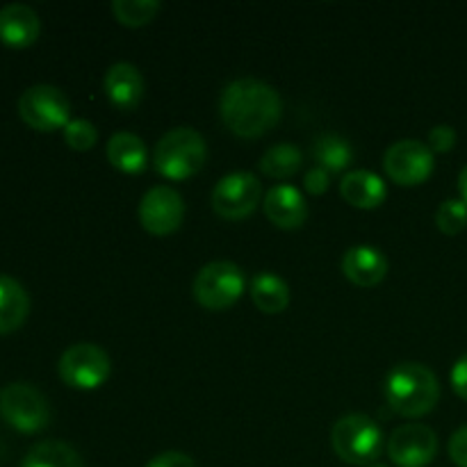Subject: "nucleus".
Instances as JSON below:
<instances>
[{
    "mask_svg": "<svg viewBox=\"0 0 467 467\" xmlns=\"http://www.w3.org/2000/svg\"><path fill=\"white\" fill-rule=\"evenodd\" d=\"M438 451V438L427 424H401L388 441V456L400 467H427Z\"/></svg>",
    "mask_w": 467,
    "mask_h": 467,
    "instance_id": "f8f14e48",
    "label": "nucleus"
},
{
    "mask_svg": "<svg viewBox=\"0 0 467 467\" xmlns=\"http://www.w3.org/2000/svg\"><path fill=\"white\" fill-rule=\"evenodd\" d=\"M340 194L349 205L360 210H372L386 201V182L368 169L347 171L340 181Z\"/></svg>",
    "mask_w": 467,
    "mask_h": 467,
    "instance_id": "f3484780",
    "label": "nucleus"
},
{
    "mask_svg": "<svg viewBox=\"0 0 467 467\" xmlns=\"http://www.w3.org/2000/svg\"><path fill=\"white\" fill-rule=\"evenodd\" d=\"M304 187L310 192V194H315V196L324 194V192L328 190V171H327V169H322V167L308 169V173H306V178H304Z\"/></svg>",
    "mask_w": 467,
    "mask_h": 467,
    "instance_id": "c756f323",
    "label": "nucleus"
},
{
    "mask_svg": "<svg viewBox=\"0 0 467 467\" xmlns=\"http://www.w3.org/2000/svg\"><path fill=\"white\" fill-rule=\"evenodd\" d=\"M436 160L429 144H422L418 140H401L388 146L383 155V169L390 176L392 182L401 187L422 185L431 178Z\"/></svg>",
    "mask_w": 467,
    "mask_h": 467,
    "instance_id": "1a4fd4ad",
    "label": "nucleus"
},
{
    "mask_svg": "<svg viewBox=\"0 0 467 467\" xmlns=\"http://www.w3.org/2000/svg\"><path fill=\"white\" fill-rule=\"evenodd\" d=\"M160 7L158 0H114L112 14L121 26L141 27L153 21Z\"/></svg>",
    "mask_w": 467,
    "mask_h": 467,
    "instance_id": "b1692460",
    "label": "nucleus"
},
{
    "mask_svg": "<svg viewBox=\"0 0 467 467\" xmlns=\"http://www.w3.org/2000/svg\"><path fill=\"white\" fill-rule=\"evenodd\" d=\"M456 146V130L451 126H436L429 132V149L433 153H450Z\"/></svg>",
    "mask_w": 467,
    "mask_h": 467,
    "instance_id": "bb28decb",
    "label": "nucleus"
},
{
    "mask_svg": "<svg viewBox=\"0 0 467 467\" xmlns=\"http://www.w3.org/2000/svg\"><path fill=\"white\" fill-rule=\"evenodd\" d=\"M450 459L459 467H467V427H461L450 441Z\"/></svg>",
    "mask_w": 467,
    "mask_h": 467,
    "instance_id": "c85d7f7f",
    "label": "nucleus"
},
{
    "mask_svg": "<svg viewBox=\"0 0 467 467\" xmlns=\"http://www.w3.org/2000/svg\"><path fill=\"white\" fill-rule=\"evenodd\" d=\"M450 381L456 395L467 401V354L461 356V358L454 363V368H451V374H450Z\"/></svg>",
    "mask_w": 467,
    "mask_h": 467,
    "instance_id": "7c9ffc66",
    "label": "nucleus"
},
{
    "mask_svg": "<svg viewBox=\"0 0 467 467\" xmlns=\"http://www.w3.org/2000/svg\"><path fill=\"white\" fill-rule=\"evenodd\" d=\"M30 313L26 287L12 276H0V336L18 331Z\"/></svg>",
    "mask_w": 467,
    "mask_h": 467,
    "instance_id": "a211bd4d",
    "label": "nucleus"
},
{
    "mask_svg": "<svg viewBox=\"0 0 467 467\" xmlns=\"http://www.w3.org/2000/svg\"><path fill=\"white\" fill-rule=\"evenodd\" d=\"M105 96L109 99V103L119 109H135L137 105L144 99V76H141L140 68L130 62H117L108 68L103 80Z\"/></svg>",
    "mask_w": 467,
    "mask_h": 467,
    "instance_id": "ddd939ff",
    "label": "nucleus"
},
{
    "mask_svg": "<svg viewBox=\"0 0 467 467\" xmlns=\"http://www.w3.org/2000/svg\"><path fill=\"white\" fill-rule=\"evenodd\" d=\"M18 114L30 128L39 132H53L67 128L71 121V103L67 94L53 85H35L18 99Z\"/></svg>",
    "mask_w": 467,
    "mask_h": 467,
    "instance_id": "6e6552de",
    "label": "nucleus"
},
{
    "mask_svg": "<svg viewBox=\"0 0 467 467\" xmlns=\"http://www.w3.org/2000/svg\"><path fill=\"white\" fill-rule=\"evenodd\" d=\"M301 164H304V153L299 150V146L276 144L265 150V155L260 158V171L276 181H285L299 171Z\"/></svg>",
    "mask_w": 467,
    "mask_h": 467,
    "instance_id": "5701e85b",
    "label": "nucleus"
},
{
    "mask_svg": "<svg viewBox=\"0 0 467 467\" xmlns=\"http://www.w3.org/2000/svg\"><path fill=\"white\" fill-rule=\"evenodd\" d=\"M137 214H140V223L146 233L167 237L181 228L182 217H185V203L173 187L158 185L150 187L141 196Z\"/></svg>",
    "mask_w": 467,
    "mask_h": 467,
    "instance_id": "9b49d317",
    "label": "nucleus"
},
{
    "mask_svg": "<svg viewBox=\"0 0 467 467\" xmlns=\"http://www.w3.org/2000/svg\"><path fill=\"white\" fill-rule=\"evenodd\" d=\"M246 290L244 272L237 267L235 263L228 260H214V263L205 265L194 278V292L196 304L203 306L205 310H228L240 301V296Z\"/></svg>",
    "mask_w": 467,
    "mask_h": 467,
    "instance_id": "39448f33",
    "label": "nucleus"
},
{
    "mask_svg": "<svg viewBox=\"0 0 467 467\" xmlns=\"http://www.w3.org/2000/svg\"><path fill=\"white\" fill-rule=\"evenodd\" d=\"M263 185L249 171H235L223 176L213 190L214 213L228 222H242L249 217L260 203Z\"/></svg>",
    "mask_w": 467,
    "mask_h": 467,
    "instance_id": "9d476101",
    "label": "nucleus"
},
{
    "mask_svg": "<svg viewBox=\"0 0 467 467\" xmlns=\"http://www.w3.org/2000/svg\"><path fill=\"white\" fill-rule=\"evenodd\" d=\"M57 372L67 386L78 388V390H96L109 379L112 363H109L108 351L100 349L99 345L80 342L64 351Z\"/></svg>",
    "mask_w": 467,
    "mask_h": 467,
    "instance_id": "0eeeda50",
    "label": "nucleus"
},
{
    "mask_svg": "<svg viewBox=\"0 0 467 467\" xmlns=\"http://www.w3.org/2000/svg\"><path fill=\"white\" fill-rule=\"evenodd\" d=\"M219 114L228 130L244 140H255L281 121L283 100L267 82L240 78L222 91Z\"/></svg>",
    "mask_w": 467,
    "mask_h": 467,
    "instance_id": "f257e3e1",
    "label": "nucleus"
},
{
    "mask_svg": "<svg viewBox=\"0 0 467 467\" xmlns=\"http://www.w3.org/2000/svg\"><path fill=\"white\" fill-rule=\"evenodd\" d=\"M251 299L263 313L278 315L290 304V285L278 274L260 272L251 281Z\"/></svg>",
    "mask_w": 467,
    "mask_h": 467,
    "instance_id": "aec40b11",
    "label": "nucleus"
},
{
    "mask_svg": "<svg viewBox=\"0 0 467 467\" xmlns=\"http://www.w3.org/2000/svg\"><path fill=\"white\" fill-rule=\"evenodd\" d=\"M41 23L32 7L9 3L0 9V41L9 48H27L39 39Z\"/></svg>",
    "mask_w": 467,
    "mask_h": 467,
    "instance_id": "2eb2a0df",
    "label": "nucleus"
},
{
    "mask_svg": "<svg viewBox=\"0 0 467 467\" xmlns=\"http://www.w3.org/2000/svg\"><path fill=\"white\" fill-rule=\"evenodd\" d=\"M441 397L438 377L422 363H401L388 374L386 401L401 418L431 413Z\"/></svg>",
    "mask_w": 467,
    "mask_h": 467,
    "instance_id": "f03ea898",
    "label": "nucleus"
},
{
    "mask_svg": "<svg viewBox=\"0 0 467 467\" xmlns=\"http://www.w3.org/2000/svg\"><path fill=\"white\" fill-rule=\"evenodd\" d=\"M342 274L358 287H374L386 278L388 260L379 249L368 244L354 246L342 258Z\"/></svg>",
    "mask_w": 467,
    "mask_h": 467,
    "instance_id": "dca6fc26",
    "label": "nucleus"
},
{
    "mask_svg": "<svg viewBox=\"0 0 467 467\" xmlns=\"http://www.w3.org/2000/svg\"><path fill=\"white\" fill-rule=\"evenodd\" d=\"M369 467H388V465H381V463H374V465H369Z\"/></svg>",
    "mask_w": 467,
    "mask_h": 467,
    "instance_id": "473e14b6",
    "label": "nucleus"
},
{
    "mask_svg": "<svg viewBox=\"0 0 467 467\" xmlns=\"http://www.w3.org/2000/svg\"><path fill=\"white\" fill-rule=\"evenodd\" d=\"M459 192H461V199L467 203V167L461 171V176H459Z\"/></svg>",
    "mask_w": 467,
    "mask_h": 467,
    "instance_id": "2f4dec72",
    "label": "nucleus"
},
{
    "mask_svg": "<svg viewBox=\"0 0 467 467\" xmlns=\"http://www.w3.org/2000/svg\"><path fill=\"white\" fill-rule=\"evenodd\" d=\"M438 231L454 237L467 226V203L463 199H447L442 201L436 213Z\"/></svg>",
    "mask_w": 467,
    "mask_h": 467,
    "instance_id": "393cba45",
    "label": "nucleus"
},
{
    "mask_svg": "<svg viewBox=\"0 0 467 467\" xmlns=\"http://www.w3.org/2000/svg\"><path fill=\"white\" fill-rule=\"evenodd\" d=\"M105 155L108 162L121 173H141L146 169V144L132 132H114Z\"/></svg>",
    "mask_w": 467,
    "mask_h": 467,
    "instance_id": "6ab92c4d",
    "label": "nucleus"
},
{
    "mask_svg": "<svg viewBox=\"0 0 467 467\" xmlns=\"http://www.w3.org/2000/svg\"><path fill=\"white\" fill-rule=\"evenodd\" d=\"M64 141L73 150H91L99 141V130L87 119H71L64 128Z\"/></svg>",
    "mask_w": 467,
    "mask_h": 467,
    "instance_id": "a878e982",
    "label": "nucleus"
},
{
    "mask_svg": "<svg viewBox=\"0 0 467 467\" xmlns=\"http://www.w3.org/2000/svg\"><path fill=\"white\" fill-rule=\"evenodd\" d=\"M313 155L317 160V167L327 169L328 173L345 171L354 162V149H351L349 141L342 140L340 135H333V132H324L315 140Z\"/></svg>",
    "mask_w": 467,
    "mask_h": 467,
    "instance_id": "412c9836",
    "label": "nucleus"
},
{
    "mask_svg": "<svg viewBox=\"0 0 467 467\" xmlns=\"http://www.w3.org/2000/svg\"><path fill=\"white\" fill-rule=\"evenodd\" d=\"M0 418L21 433H36L48 427V400L30 383H7L0 388Z\"/></svg>",
    "mask_w": 467,
    "mask_h": 467,
    "instance_id": "423d86ee",
    "label": "nucleus"
},
{
    "mask_svg": "<svg viewBox=\"0 0 467 467\" xmlns=\"http://www.w3.org/2000/svg\"><path fill=\"white\" fill-rule=\"evenodd\" d=\"M265 217L283 231H295L308 219L304 194L292 185H276L265 194Z\"/></svg>",
    "mask_w": 467,
    "mask_h": 467,
    "instance_id": "4468645a",
    "label": "nucleus"
},
{
    "mask_svg": "<svg viewBox=\"0 0 467 467\" xmlns=\"http://www.w3.org/2000/svg\"><path fill=\"white\" fill-rule=\"evenodd\" d=\"M208 160V144L194 128L181 126L158 141L153 153L155 171L169 181H185L201 171Z\"/></svg>",
    "mask_w": 467,
    "mask_h": 467,
    "instance_id": "7ed1b4c3",
    "label": "nucleus"
},
{
    "mask_svg": "<svg viewBox=\"0 0 467 467\" xmlns=\"http://www.w3.org/2000/svg\"><path fill=\"white\" fill-rule=\"evenodd\" d=\"M146 467H196V463L185 451H162V454L153 456Z\"/></svg>",
    "mask_w": 467,
    "mask_h": 467,
    "instance_id": "cd10ccee",
    "label": "nucleus"
},
{
    "mask_svg": "<svg viewBox=\"0 0 467 467\" xmlns=\"http://www.w3.org/2000/svg\"><path fill=\"white\" fill-rule=\"evenodd\" d=\"M336 454L349 465H374L383 451V431L372 418L360 413L345 415L331 431Z\"/></svg>",
    "mask_w": 467,
    "mask_h": 467,
    "instance_id": "20e7f679",
    "label": "nucleus"
},
{
    "mask_svg": "<svg viewBox=\"0 0 467 467\" xmlns=\"http://www.w3.org/2000/svg\"><path fill=\"white\" fill-rule=\"evenodd\" d=\"M21 467H85L80 454L62 441L36 442L23 459Z\"/></svg>",
    "mask_w": 467,
    "mask_h": 467,
    "instance_id": "4be33fe9",
    "label": "nucleus"
}]
</instances>
